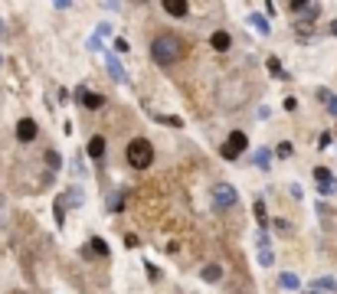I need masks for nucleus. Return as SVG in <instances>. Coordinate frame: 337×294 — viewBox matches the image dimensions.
Here are the masks:
<instances>
[{"instance_id": "nucleus-1", "label": "nucleus", "mask_w": 337, "mask_h": 294, "mask_svg": "<svg viewBox=\"0 0 337 294\" xmlns=\"http://www.w3.org/2000/svg\"><path fill=\"white\" fill-rule=\"evenodd\" d=\"M183 56H187V39L177 36V33H161V36H154V43H151V59H154L157 66H173V62H180Z\"/></svg>"}, {"instance_id": "nucleus-2", "label": "nucleus", "mask_w": 337, "mask_h": 294, "mask_svg": "<svg viewBox=\"0 0 337 294\" xmlns=\"http://www.w3.org/2000/svg\"><path fill=\"white\" fill-rule=\"evenodd\" d=\"M151 160H154V147H151V141L134 138L131 144H128V163H131L134 170H148Z\"/></svg>"}, {"instance_id": "nucleus-3", "label": "nucleus", "mask_w": 337, "mask_h": 294, "mask_svg": "<svg viewBox=\"0 0 337 294\" xmlns=\"http://www.w3.org/2000/svg\"><path fill=\"white\" fill-rule=\"evenodd\" d=\"M236 203H239V193H236L229 183H216L213 186V209H233Z\"/></svg>"}, {"instance_id": "nucleus-4", "label": "nucleus", "mask_w": 337, "mask_h": 294, "mask_svg": "<svg viewBox=\"0 0 337 294\" xmlns=\"http://www.w3.org/2000/svg\"><path fill=\"white\" fill-rule=\"evenodd\" d=\"M246 147H249V138H246L243 131H233V134H229V141L220 147V157H223V160H236Z\"/></svg>"}, {"instance_id": "nucleus-5", "label": "nucleus", "mask_w": 337, "mask_h": 294, "mask_svg": "<svg viewBox=\"0 0 337 294\" xmlns=\"http://www.w3.org/2000/svg\"><path fill=\"white\" fill-rule=\"evenodd\" d=\"M314 180H318V190H321L324 196L337 193V180H334V173H331L328 167H314Z\"/></svg>"}, {"instance_id": "nucleus-6", "label": "nucleus", "mask_w": 337, "mask_h": 294, "mask_svg": "<svg viewBox=\"0 0 337 294\" xmlns=\"http://www.w3.org/2000/svg\"><path fill=\"white\" fill-rule=\"evenodd\" d=\"M105 69H108V75L115 78V82H128V72H125V66L118 62L115 53H105Z\"/></svg>"}, {"instance_id": "nucleus-7", "label": "nucleus", "mask_w": 337, "mask_h": 294, "mask_svg": "<svg viewBox=\"0 0 337 294\" xmlns=\"http://www.w3.org/2000/svg\"><path fill=\"white\" fill-rule=\"evenodd\" d=\"M76 98H79V105H85L88 111H98V108H102V105H105V98H102V95H95V92H85V88H79V92H76Z\"/></svg>"}, {"instance_id": "nucleus-8", "label": "nucleus", "mask_w": 337, "mask_h": 294, "mask_svg": "<svg viewBox=\"0 0 337 294\" xmlns=\"http://www.w3.org/2000/svg\"><path fill=\"white\" fill-rule=\"evenodd\" d=\"M16 141H23V144L36 141V121L33 118H23V121L16 124Z\"/></svg>"}, {"instance_id": "nucleus-9", "label": "nucleus", "mask_w": 337, "mask_h": 294, "mask_svg": "<svg viewBox=\"0 0 337 294\" xmlns=\"http://www.w3.org/2000/svg\"><path fill=\"white\" fill-rule=\"evenodd\" d=\"M314 98L324 101V105H328V111L337 118V95H334V92H328V88H318V92H314Z\"/></svg>"}, {"instance_id": "nucleus-10", "label": "nucleus", "mask_w": 337, "mask_h": 294, "mask_svg": "<svg viewBox=\"0 0 337 294\" xmlns=\"http://www.w3.org/2000/svg\"><path fill=\"white\" fill-rule=\"evenodd\" d=\"M161 3H164V10L170 16H187V7H190L187 0H161Z\"/></svg>"}, {"instance_id": "nucleus-11", "label": "nucleus", "mask_w": 337, "mask_h": 294, "mask_svg": "<svg viewBox=\"0 0 337 294\" xmlns=\"http://www.w3.org/2000/svg\"><path fill=\"white\" fill-rule=\"evenodd\" d=\"M249 26L255 33H262V36H268V30H272V26H268V20L262 13H249Z\"/></svg>"}, {"instance_id": "nucleus-12", "label": "nucleus", "mask_w": 337, "mask_h": 294, "mask_svg": "<svg viewBox=\"0 0 337 294\" xmlns=\"http://www.w3.org/2000/svg\"><path fill=\"white\" fill-rule=\"evenodd\" d=\"M229 43H233V39H229V33H213V39H210V46L213 49H216V53H226V49H229Z\"/></svg>"}, {"instance_id": "nucleus-13", "label": "nucleus", "mask_w": 337, "mask_h": 294, "mask_svg": "<svg viewBox=\"0 0 337 294\" xmlns=\"http://www.w3.org/2000/svg\"><path fill=\"white\" fill-rule=\"evenodd\" d=\"M278 285H282L285 291H298L301 281H298V275H291V271H282V275H278Z\"/></svg>"}, {"instance_id": "nucleus-14", "label": "nucleus", "mask_w": 337, "mask_h": 294, "mask_svg": "<svg viewBox=\"0 0 337 294\" xmlns=\"http://www.w3.org/2000/svg\"><path fill=\"white\" fill-rule=\"evenodd\" d=\"M102 154H105V138H92V141H88V157L98 160Z\"/></svg>"}, {"instance_id": "nucleus-15", "label": "nucleus", "mask_w": 337, "mask_h": 294, "mask_svg": "<svg viewBox=\"0 0 337 294\" xmlns=\"http://www.w3.org/2000/svg\"><path fill=\"white\" fill-rule=\"evenodd\" d=\"M200 275H203V281H220L223 278V268H220V265H206Z\"/></svg>"}, {"instance_id": "nucleus-16", "label": "nucleus", "mask_w": 337, "mask_h": 294, "mask_svg": "<svg viewBox=\"0 0 337 294\" xmlns=\"http://www.w3.org/2000/svg\"><path fill=\"white\" fill-rule=\"evenodd\" d=\"M252 163H255V167H268V163H272V150H265V147H262V150H255Z\"/></svg>"}, {"instance_id": "nucleus-17", "label": "nucleus", "mask_w": 337, "mask_h": 294, "mask_svg": "<svg viewBox=\"0 0 337 294\" xmlns=\"http://www.w3.org/2000/svg\"><path fill=\"white\" fill-rule=\"evenodd\" d=\"M105 206H108L111 213H121V206H125V196H121V193H111L108 200H105Z\"/></svg>"}, {"instance_id": "nucleus-18", "label": "nucleus", "mask_w": 337, "mask_h": 294, "mask_svg": "<svg viewBox=\"0 0 337 294\" xmlns=\"http://www.w3.org/2000/svg\"><path fill=\"white\" fill-rule=\"evenodd\" d=\"M46 167L49 170H59V167H63V157L56 154V150H46Z\"/></svg>"}, {"instance_id": "nucleus-19", "label": "nucleus", "mask_w": 337, "mask_h": 294, "mask_svg": "<svg viewBox=\"0 0 337 294\" xmlns=\"http://www.w3.org/2000/svg\"><path fill=\"white\" fill-rule=\"evenodd\" d=\"M255 219H259V225L265 229V219H268V216H265V203H262V200L255 203Z\"/></svg>"}, {"instance_id": "nucleus-20", "label": "nucleus", "mask_w": 337, "mask_h": 294, "mask_svg": "<svg viewBox=\"0 0 337 294\" xmlns=\"http://www.w3.org/2000/svg\"><path fill=\"white\" fill-rule=\"evenodd\" d=\"M92 252H95V255H108V242L95 239V242H92Z\"/></svg>"}, {"instance_id": "nucleus-21", "label": "nucleus", "mask_w": 337, "mask_h": 294, "mask_svg": "<svg viewBox=\"0 0 337 294\" xmlns=\"http://www.w3.org/2000/svg\"><path fill=\"white\" fill-rule=\"evenodd\" d=\"M314 288H321V291H334V278H321V281H314Z\"/></svg>"}, {"instance_id": "nucleus-22", "label": "nucleus", "mask_w": 337, "mask_h": 294, "mask_svg": "<svg viewBox=\"0 0 337 294\" xmlns=\"http://www.w3.org/2000/svg\"><path fill=\"white\" fill-rule=\"evenodd\" d=\"M275 154H278V157H291V144H288V141H282V144L275 147Z\"/></svg>"}, {"instance_id": "nucleus-23", "label": "nucleus", "mask_w": 337, "mask_h": 294, "mask_svg": "<svg viewBox=\"0 0 337 294\" xmlns=\"http://www.w3.org/2000/svg\"><path fill=\"white\" fill-rule=\"evenodd\" d=\"M128 49H131V46H128L125 39H115V53H128Z\"/></svg>"}, {"instance_id": "nucleus-24", "label": "nucleus", "mask_w": 337, "mask_h": 294, "mask_svg": "<svg viewBox=\"0 0 337 294\" xmlns=\"http://www.w3.org/2000/svg\"><path fill=\"white\" fill-rule=\"evenodd\" d=\"M56 225H63V200L56 203Z\"/></svg>"}, {"instance_id": "nucleus-25", "label": "nucleus", "mask_w": 337, "mask_h": 294, "mask_svg": "<svg viewBox=\"0 0 337 294\" xmlns=\"http://www.w3.org/2000/svg\"><path fill=\"white\" fill-rule=\"evenodd\" d=\"M53 3H56L59 10H69V7H72V0H53Z\"/></svg>"}, {"instance_id": "nucleus-26", "label": "nucleus", "mask_w": 337, "mask_h": 294, "mask_svg": "<svg viewBox=\"0 0 337 294\" xmlns=\"http://www.w3.org/2000/svg\"><path fill=\"white\" fill-rule=\"evenodd\" d=\"M102 3H105V7H108V10H118V7H121L118 0H102Z\"/></svg>"}, {"instance_id": "nucleus-27", "label": "nucleus", "mask_w": 337, "mask_h": 294, "mask_svg": "<svg viewBox=\"0 0 337 294\" xmlns=\"http://www.w3.org/2000/svg\"><path fill=\"white\" fill-rule=\"evenodd\" d=\"M331 33H334V36H337V20H334V23H331Z\"/></svg>"}, {"instance_id": "nucleus-28", "label": "nucleus", "mask_w": 337, "mask_h": 294, "mask_svg": "<svg viewBox=\"0 0 337 294\" xmlns=\"http://www.w3.org/2000/svg\"><path fill=\"white\" fill-rule=\"evenodd\" d=\"M138 3H148V0H138Z\"/></svg>"}]
</instances>
